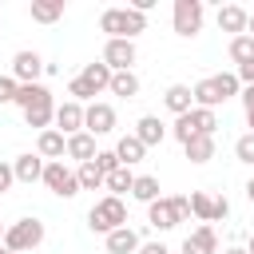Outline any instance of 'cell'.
Listing matches in <instances>:
<instances>
[{"label": "cell", "instance_id": "cell-1", "mask_svg": "<svg viewBox=\"0 0 254 254\" xmlns=\"http://www.w3.org/2000/svg\"><path fill=\"white\" fill-rule=\"evenodd\" d=\"M16 107L24 111V123L28 127H40V131H48V123L56 119V99H52V91L44 83H20Z\"/></svg>", "mask_w": 254, "mask_h": 254}, {"label": "cell", "instance_id": "cell-2", "mask_svg": "<svg viewBox=\"0 0 254 254\" xmlns=\"http://www.w3.org/2000/svg\"><path fill=\"white\" fill-rule=\"evenodd\" d=\"M99 32H107V40H135L139 32H147V16L135 8H107L99 16Z\"/></svg>", "mask_w": 254, "mask_h": 254}, {"label": "cell", "instance_id": "cell-3", "mask_svg": "<svg viewBox=\"0 0 254 254\" xmlns=\"http://www.w3.org/2000/svg\"><path fill=\"white\" fill-rule=\"evenodd\" d=\"M87 226L95 230V234H111V230H119V226H127V206H123V198H115V194H103L91 210H87Z\"/></svg>", "mask_w": 254, "mask_h": 254}, {"label": "cell", "instance_id": "cell-4", "mask_svg": "<svg viewBox=\"0 0 254 254\" xmlns=\"http://www.w3.org/2000/svg\"><path fill=\"white\" fill-rule=\"evenodd\" d=\"M44 242V222L40 218H16L8 230H4V246L12 254H24V250H36Z\"/></svg>", "mask_w": 254, "mask_h": 254}, {"label": "cell", "instance_id": "cell-5", "mask_svg": "<svg viewBox=\"0 0 254 254\" xmlns=\"http://www.w3.org/2000/svg\"><path fill=\"white\" fill-rule=\"evenodd\" d=\"M202 20H206V8H202V0H175V12H171V24H175V32L179 36H198L202 32Z\"/></svg>", "mask_w": 254, "mask_h": 254}, {"label": "cell", "instance_id": "cell-6", "mask_svg": "<svg viewBox=\"0 0 254 254\" xmlns=\"http://www.w3.org/2000/svg\"><path fill=\"white\" fill-rule=\"evenodd\" d=\"M44 187H48L56 198H75V194H79V179H75V171H71L64 159L44 167Z\"/></svg>", "mask_w": 254, "mask_h": 254}, {"label": "cell", "instance_id": "cell-7", "mask_svg": "<svg viewBox=\"0 0 254 254\" xmlns=\"http://www.w3.org/2000/svg\"><path fill=\"white\" fill-rule=\"evenodd\" d=\"M83 131H91V135H111V131H115V107L103 103V99L87 103V107H83Z\"/></svg>", "mask_w": 254, "mask_h": 254}, {"label": "cell", "instance_id": "cell-8", "mask_svg": "<svg viewBox=\"0 0 254 254\" xmlns=\"http://www.w3.org/2000/svg\"><path fill=\"white\" fill-rule=\"evenodd\" d=\"M135 40H107L103 44V64L111 67V71H131V64H135Z\"/></svg>", "mask_w": 254, "mask_h": 254}, {"label": "cell", "instance_id": "cell-9", "mask_svg": "<svg viewBox=\"0 0 254 254\" xmlns=\"http://www.w3.org/2000/svg\"><path fill=\"white\" fill-rule=\"evenodd\" d=\"M44 67H48V64L40 60V52H28V48H24V52L12 56V79H16V83H40V71H44Z\"/></svg>", "mask_w": 254, "mask_h": 254}, {"label": "cell", "instance_id": "cell-10", "mask_svg": "<svg viewBox=\"0 0 254 254\" xmlns=\"http://www.w3.org/2000/svg\"><path fill=\"white\" fill-rule=\"evenodd\" d=\"M56 131L60 135H79L83 131V103H75V99H64V103H56Z\"/></svg>", "mask_w": 254, "mask_h": 254}, {"label": "cell", "instance_id": "cell-11", "mask_svg": "<svg viewBox=\"0 0 254 254\" xmlns=\"http://www.w3.org/2000/svg\"><path fill=\"white\" fill-rule=\"evenodd\" d=\"M214 20H218V32H230V40H234V36H246V24H250V12H246L242 4H222Z\"/></svg>", "mask_w": 254, "mask_h": 254}, {"label": "cell", "instance_id": "cell-12", "mask_svg": "<svg viewBox=\"0 0 254 254\" xmlns=\"http://www.w3.org/2000/svg\"><path fill=\"white\" fill-rule=\"evenodd\" d=\"M36 155H40L44 163H60V159L67 155V135H60L56 127L40 131V139H36Z\"/></svg>", "mask_w": 254, "mask_h": 254}, {"label": "cell", "instance_id": "cell-13", "mask_svg": "<svg viewBox=\"0 0 254 254\" xmlns=\"http://www.w3.org/2000/svg\"><path fill=\"white\" fill-rule=\"evenodd\" d=\"M183 254H218V234L214 226H194L187 238H183Z\"/></svg>", "mask_w": 254, "mask_h": 254}, {"label": "cell", "instance_id": "cell-14", "mask_svg": "<svg viewBox=\"0 0 254 254\" xmlns=\"http://www.w3.org/2000/svg\"><path fill=\"white\" fill-rule=\"evenodd\" d=\"M44 167H48V163H44L40 155H32V151H24V155H16V159H12L16 183H28V187H32V183H44Z\"/></svg>", "mask_w": 254, "mask_h": 254}, {"label": "cell", "instance_id": "cell-15", "mask_svg": "<svg viewBox=\"0 0 254 254\" xmlns=\"http://www.w3.org/2000/svg\"><path fill=\"white\" fill-rule=\"evenodd\" d=\"M143 147H159L163 139H167V123L159 119V115H143L139 123H135V131H131Z\"/></svg>", "mask_w": 254, "mask_h": 254}, {"label": "cell", "instance_id": "cell-16", "mask_svg": "<svg viewBox=\"0 0 254 254\" xmlns=\"http://www.w3.org/2000/svg\"><path fill=\"white\" fill-rule=\"evenodd\" d=\"M163 103H167V111H175V119H179V115L194 111V91H190L187 83H171V87L163 91Z\"/></svg>", "mask_w": 254, "mask_h": 254}, {"label": "cell", "instance_id": "cell-17", "mask_svg": "<svg viewBox=\"0 0 254 254\" xmlns=\"http://www.w3.org/2000/svg\"><path fill=\"white\" fill-rule=\"evenodd\" d=\"M147 222H151L155 230H175V226H179V214H175L171 198H155V202L147 206Z\"/></svg>", "mask_w": 254, "mask_h": 254}, {"label": "cell", "instance_id": "cell-18", "mask_svg": "<svg viewBox=\"0 0 254 254\" xmlns=\"http://www.w3.org/2000/svg\"><path fill=\"white\" fill-rule=\"evenodd\" d=\"M139 246H143V238L131 226H119L107 234V254H139Z\"/></svg>", "mask_w": 254, "mask_h": 254}, {"label": "cell", "instance_id": "cell-19", "mask_svg": "<svg viewBox=\"0 0 254 254\" xmlns=\"http://www.w3.org/2000/svg\"><path fill=\"white\" fill-rule=\"evenodd\" d=\"M95 155H99V147H95V135H91V131H79V135L67 139V159H75V163H91Z\"/></svg>", "mask_w": 254, "mask_h": 254}, {"label": "cell", "instance_id": "cell-20", "mask_svg": "<svg viewBox=\"0 0 254 254\" xmlns=\"http://www.w3.org/2000/svg\"><path fill=\"white\" fill-rule=\"evenodd\" d=\"M111 75H115V71H111V67L103 64V60H99V64H83V71H79V79H83V83H87V87H91L95 95L111 87Z\"/></svg>", "mask_w": 254, "mask_h": 254}, {"label": "cell", "instance_id": "cell-21", "mask_svg": "<svg viewBox=\"0 0 254 254\" xmlns=\"http://www.w3.org/2000/svg\"><path fill=\"white\" fill-rule=\"evenodd\" d=\"M190 91H194V107H210V111H214L218 103H226V99H222V91H218V83H214V75L198 79Z\"/></svg>", "mask_w": 254, "mask_h": 254}, {"label": "cell", "instance_id": "cell-22", "mask_svg": "<svg viewBox=\"0 0 254 254\" xmlns=\"http://www.w3.org/2000/svg\"><path fill=\"white\" fill-rule=\"evenodd\" d=\"M183 155L190 163H210L214 159V135H194L190 143H183Z\"/></svg>", "mask_w": 254, "mask_h": 254}, {"label": "cell", "instance_id": "cell-23", "mask_svg": "<svg viewBox=\"0 0 254 254\" xmlns=\"http://www.w3.org/2000/svg\"><path fill=\"white\" fill-rule=\"evenodd\" d=\"M107 91L119 95V99H135V95H139V75H135V71H115Z\"/></svg>", "mask_w": 254, "mask_h": 254}, {"label": "cell", "instance_id": "cell-24", "mask_svg": "<svg viewBox=\"0 0 254 254\" xmlns=\"http://www.w3.org/2000/svg\"><path fill=\"white\" fill-rule=\"evenodd\" d=\"M115 155H119V163H123V167H135V163L147 155V147H143L135 135H123V139L115 143Z\"/></svg>", "mask_w": 254, "mask_h": 254}, {"label": "cell", "instance_id": "cell-25", "mask_svg": "<svg viewBox=\"0 0 254 254\" xmlns=\"http://www.w3.org/2000/svg\"><path fill=\"white\" fill-rule=\"evenodd\" d=\"M190 214H194L198 222L214 226V194H206V190H190Z\"/></svg>", "mask_w": 254, "mask_h": 254}, {"label": "cell", "instance_id": "cell-26", "mask_svg": "<svg viewBox=\"0 0 254 254\" xmlns=\"http://www.w3.org/2000/svg\"><path fill=\"white\" fill-rule=\"evenodd\" d=\"M64 16V0H32V20L36 24H56Z\"/></svg>", "mask_w": 254, "mask_h": 254}, {"label": "cell", "instance_id": "cell-27", "mask_svg": "<svg viewBox=\"0 0 254 254\" xmlns=\"http://www.w3.org/2000/svg\"><path fill=\"white\" fill-rule=\"evenodd\" d=\"M103 187H107V194H115V198L131 194V187H135V175H131V167H119V171H111Z\"/></svg>", "mask_w": 254, "mask_h": 254}, {"label": "cell", "instance_id": "cell-28", "mask_svg": "<svg viewBox=\"0 0 254 254\" xmlns=\"http://www.w3.org/2000/svg\"><path fill=\"white\" fill-rule=\"evenodd\" d=\"M131 198H139V202H155V198H163L159 194V179L155 175H135V187H131Z\"/></svg>", "mask_w": 254, "mask_h": 254}, {"label": "cell", "instance_id": "cell-29", "mask_svg": "<svg viewBox=\"0 0 254 254\" xmlns=\"http://www.w3.org/2000/svg\"><path fill=\"white\" fill-rule=\"evenodd\" d=\"M75 179H79V190H99V187L107 183V179H103V171H99L95 163H79Z\"/></svg>", "mask_w": 254, "mask_h": 254}, {"label": "cell", "instance_id": "cell-30", "mask_svg": "<svg viewBox=\"0 0 254 254\" xmlns=\"http://www.w3.org/2000/svg\"><path fill=\"white\" fill-rule=\"evenodd\" d=\"M190 123H194V135H214L218 115H214L210 107H194V111H190Z\"/></svg>", "mask_w": 254, "mask_h": 254}, {"label": "cell", "instance_id": "cell-31", "mask_svg": "<svg viewBox=\"0 0 254 254\" xmlns=\"http://www.w3.org/2000/svg\"><path fill=\"white\" fill-rule=\"evenodd\" d=\"M230 60L242 67V64H250L254 60V36H234L230 40Z\"/></svg>", "mask_w": 254, "mask_h": 254}, {"label": "cell", "instance_id": "cell-32", "mask_svg": "<svg viewBox=\"0 0 254 254\" xmlns=\"http://www.w3.org/2000/svg\"><path fill=\"white\" fill-rule=\"evenodd\" d=\"M214 83H218V91H222V99H234V95H242V83H238V71H218V75H214Z\"/></svg>", "mask_w": 254, "mask_h": 254}, {"label": "cell", "instance_id": "cell-33", "mask_svg": "<svg viewBox=\"0 0 254 254\" xmlns=\"http://www.w3.org/2000/svg\"><path fill=\"white\" fill-rule=\"evenodd\" d=\"M234 155H238V163H250L254 167V131H246V135L234 139Z\"/></svg>", "mask_w": 254, "mask_h": 254}, {"label": "cell", "instance_id": "cell-34", "mask_svg": "<svg viewBox=\"0 0 254 254\" xmlns=\"http://www.w3.org/2000/svg\"><path fill=\"white\" fill-rule=\"evenodd\" d=\"M171 135H175L179 143H190V139H194V123H190V111L175 119V127H171Z\"/></svg>", "mask_w": 254, "mask_h": 254}, {"label": "cell", "instance_id": "cell-35", "mask_svg": "<svg viewBox=\"0 0 254 254\" xmlns=\"http://www.w3.org/2000/svg\"><path fill=\"white\" fill-rule=\"evenodd\" d=\"M91 163H95V167H99V171H103V179H107V175H111V171H119V167H123V163H119V155H115V151H99V155H95V159H91Z\"/></svg>", "mask_w": 254, "mask_h": 254}, {"label": "cell", "instance_id": "cell-36", "mask_svg": "<svg viewBox=\"0 0 254 254\" xmlns=\"http://www.w3.org/2000/svg\"><path fill=\"white\" fill-rule=\"evenodd\" d=\"M16 91H20V83L12 75H0V103H16Z\"/></svg>", "mask_w": 254, "mask_h": 254}, {"label": "cell", "instance_id": "cell-37", "mask_svg": "<svg viewBox=\"0 0 254 254\" xmlns=\"http://www.w3.org/2000/svg\"><path fill=\"white\" fill-rule=\"evenodd\" d=\"M171 206H175L179 222H187V218H190V194H171Z\"/></svg>", "mask_w": 254, "mask_h": 254}, {"label": "cell", "instance_id": "cell-38", "mask_svg": "<svg viewBox=\"0 0 254 254\" xmlns=\"http://www.w3.org/2000/svg\"><path fill=\"white\" fill-rule=\"evenodd\" d=\"M238 99H242V111H246V127L254 131V87H242Z\"/></svg>", "mask_w": 254, "mask_h": 254}, {"label": "cell", "instance_id": "cell-39", "mask_svg": "<svg viewBox=\"0 0 254 254\" xmlns=\"http://www.w3.org/2000/svg\"><path fill=\"white\" fill-rule=\"evenodd\" d=\"M230 218V202H226V194H214V222H226Z\"/></svg>", "mask_w": 254, "mask_h": 254}, {"label": "cell", "instance_id": "cell-40", "mask_svg": "<svg viewBox=\"0 0 254 254\" xmlns=\"http://www.w3.org/2000/svg\"><path fill=\"white\" fill-rule=\"evenodd\" d=\"M12 183H16V171H12V163H0V194H4Z\"/></svg>", "mask_w": 254, "mask_h": 254}, {"label": "cell", "instance_id": "cell-41", "mask_svg": "<svg viewBox=\"0 0 254 254\" xmlns=\"http://www.w3.org/2000/svg\"><path fill=\"white\" fill-rule=\"evenodd\" d=\"M238 83H242V87H254V60L238 67Z\"/></svg>", "mask_w": 254, "mask_h": 254}, {"label": "cell", "instance_id": "cell-42", "mask_svg": "<svg viewBox=\"0 0 254 254\" xmlns=\"http://www.w3.org/2000/svg\"><path fill=\"white\" fill-rule=\"evenodd\" d=\"M139 254H171V250H167L163 242H143V246H139Z\"/></svg>", "mask_w": 254, "mask_h": 254}, {"label": "cell", "instance_id": "cell-43", "mask_svg": "<svg viewBox=\"0 0 254 254\" xmlns=\"http://www.w3.org/2000/svg\"><path fill=\"white\" fill-rule=\"evenodd\" d=\"M218 254H246V246H226V250H218Z\"/></svg>", "mask_w": 254, "mask_h": 254}, {"label": "cell", "instance_id": "cell-44", "mask_svg": "<svg viewBox=\"0 0 254 254\" xmlns=\"http://www.w3.org/2000/svg\"><path fill=\"white\" fill-rule=\"evenodd\" d=\"M246 198L254 202V175H250V183H246Z\"/></svg>", "mask_w": 254, "mask_h": 254}, {"label": "cell", "instance_id": "cell-45", "mask_svg": "<svg viewBox=\"0 0 254 254\" xmlns=\"http://www.w3.org/2000/svg\"><path fill=\"white\" fill-rule=\"evenodd\" d=\"M246 36H254V12H250V24H246Z\"/></svg>", "mask_w": 254, "mask_h": 254}, {"label": "cell", "instance_id": "cell-46", "mask_svg": "<svg viewBox=\"0 0 254 254\" xmlns=\"http://www.w3.org/2000/svg\"><path fill=\"white\" fill-rule=\"evenodd\" d=\"M246 254H254V234H250V238H246Z\"/></svg>", "mask_w": 254, "mask_h": 254}, {"label": "cell", "instance_id": "cell-47", "mask_svg": "<svg viewBox=\"0 0 254 254\" xmlns=\"http://www.w3.org/2000/svg\"><path fill=\"white\" fill-rule=\"evenodd\" d=\"M4 230H8V226H0V250H4Z\"/></svg>", "mask_w": 254, "mask_h": 254}, {"label": "cell", "instance_id": "cell-48", "mask_svg": "<svg viewBox=\"0 0 254 254\" xmlns=\"http://www.w3.org/2000/svg\"><path fill=\"white\" fill-rule=\"evenodd\" d=\"M0 254H12V250H8V246H4V250H0Z\"/></svg>", "mask_w": 254, "mask_h": 254}]
</instances>
